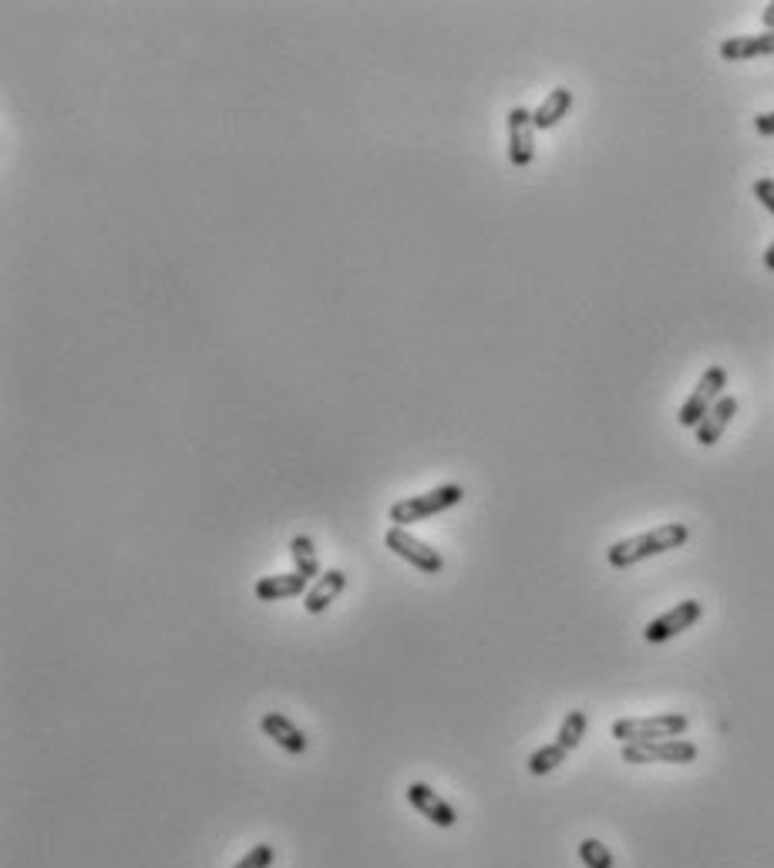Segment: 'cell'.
<instances>
[{
    "label": "cell",
    "mask_w": 774,
    "mask_h": 868,
    "mask_svg": "<svg viewBox=\"0 0 774 868\" xmlns=\"http://www.w3.org/2000/svg\"><path fill=\"white\" fill-rule=\"evenodd\" d=\"M687 539H690V529L684 522H667V525H657V529H650V532H640V535H630V539L613 542V546L606 549V562H610L613 569H630L643 559H653V556H663V552L680 549Z\"/></svg>",
    "instance_id": "1"
},
{
    "label": "cell",
    "mask_w": 774,
    "mask_h": 868,
    "mask_svg": "<svg viewBox=\"0 0 774 868\" xmlns=\"http://www.w3.org/2000/svg\"><path fill=\"white\" fill-rule=\"evenodd\" d=\"M465 498V488L458 482H448V485H438L431 492H421V495H411V498H401L387 509V519H391L398 529H408V525H418V522H428L435 515L455 509L462 505Z\"/></svg>",
    "instance_id": "2"
},
{
    "label": "cell",
    "mask_w": 774,
    "mask_h": 868,
    "mask_svg": "<svg viewBox=\"0 0 774 868\" xmlns=\"http://www.w3.org/2000/svg\"><path fill=\"white\" fill-rule=\"evenodd\" d=\"M690 727L687 714H657V717H620L613 720L610 734L620 744H647V741H674Z\"/></svg>",
    "instance_id": "3"
},
{
    "label": "cell",
    "mask_w": 774,
    "mask_h": 868,
    "mask_svg": "<svg viewBox=\"0 0 774 868\" xmlns=\"http://www.w3.org/2000/svg\"><path fill=\"white\" fill-rule=\"evenodd\" d=\"M724 387H727V371H724V367L721 364L707 367V371L700 374L694 394L687 397L684 408H680V414H677L680 428H697V424L704 421V414L724 397Z\"/></svg>",
    "instance_id": "4"
},
{
    "label": "cell",
    "mask_w": 774,
    "mask_h": 868,
    "mask_svg": "<svg viewBox=\"0 0 774 868\" xmlns=\"http://www.w3.org/2000/svg\"><path fill=\"white\" fill-rule=\"evenodd\" d=\"M384 546L418 572H428V576H438V572L445 569V559H441L438 549H431L428 542L414 539L408 529H398V525H391V529L384 532Z\"/></svg>",
    "instance_id": "5"
},
{
    "label": "cell",
    "mask_w": 774,
    "mask_h": 868,
    "mask_svg": "<svg viewBox=\"0 0 774 868\" xmlns=\"http://www.w3.org/2000/svg\"><path fill=\"white\" fill-rule=\"evenodd\" d=\"M626 764H690L697 761V744L674 737V741H647V744H623Z\"/></svg>",
    "instance_id": "6"
},
{
    "label": "cell",
    "mask_w": 774,
    "mask_h": 868,
    "mask_svg": "<svg viewBox=\"0 0 774 868\" xmlns=\"http://www.w3.org/2000/svg\"><path fill=\"white\" fill-rule=\"evenodd\" d=\"M505 125H509V162L515 169H529L532 159H536V122H532V112L515 105L505 115Z\"/></svg>",
    "instance_id": "7"
},
{
    "label": "cell",
    "mask_w": 774,
    "mask_h": 868,
    "mask_svg": "<svg viewBox=\"0 0 774 868\" xmlns=\"http://www.w3.org/2000/svg\"><path fill=\"white\" fill-rule=\"evenodd\" d=\"M700 616H704V606H700L697 599H684V603L667 609V613L657 616V620H650L647 630H643V636H647V643H667V640H674V636H680L684 630H690Z\"/></svg>",
    "instance_id": "8"
},
{
    "label": "cell",
    "mask_w": 774,
    "mask_h": 868,
    "mask_svg": "<svg viewBox=\"0 0 774 868\" xmlns=\"http://www.w3.org/2000/svg\"><path fill=\"white\" fill-rule=\"evenodd\" d=\"M408 805L418 811L421 818H428L435 828H455L458 825V811L425 781L408 784Z\"/></svg>",
    "instance_id": "9"
},
{
    "label": "cell",
    "mask_w": 774,
    "mask_h": 868,
    "mask_svg": "<svg viewBox=\"0 0 774 868\" xmlns=\"http://www.w3.org/2000/svg\"><path fill=\"white\" fill-rule=\"evenodd\" d=\"M260 731L287 754H307V747H310L307 734H303L287 714H280V710H266L260 717Z\"/></svg>",
    "instance_id": "10"
},
{
    "label": "cell",
    "mask_w": 774,
    "mask_h": 868,
    "mask_svg": "<svg viewBox=\"0 0 774 868\" xmlns=\"http://www.w3.org/2000/svg\"><path fill=\"white\" fill-rule=\"evenodd\" d=\"M313 583L303 579L300 572H276V576H263L256 579L253 593L260 603H280V599H297V596H307V589Z\"/></svg>",
    "instance_id": "11"
},
{
    "label": "cell",
    "mask_w": 774,
    "mask_h": 868,
    "mask_svg": "<svg viewBox=\"0 0 774 868\" xmlns=\"http://www.w3.org/2000/svg\"><path fill=\"white\" fill-rule=\"evenodd\" d=\"M344 589H347V572L327 569L324 576H320L317 583L307 589V596H303V609H307L310 616L327 613V609L334 606V599L344 593Z\"/></svg>",
    "instance_id": "12"
},
{
    "label": "cell",
    "mask_w": 774,
    "mask_h": 868,
    "mask_svg": "<svg viewBox=\"0 0 774 868\" xmlns=\"http://www.w3.org/2000/svg\"><path fill=\"white\" fill-rule=\"evenodd\" d=\"M734 414H737V397L724 394L721 401H717L714 408L704 414V421H700L697 428H694V434H697V445L714 448L717 441H721V434L727 431V424L734 421Z\"/></svg>",
    "instance_id": "13"
},
{
    "label": "cell",
    "mask_w": 774,
    "mask_h": 868,
    "mask_svg": "<svg viewBox=\"0 0 774 868\" xmlns=\"http://www.w3.org/2000/svg\"><path fill=\"white\" fill-rule=\"evenodd\" d=\"M774 54V31L764 34H737V38L721 41V58L724 61H751V58H768Z\"/></svg>",
    "instance_id": "14"
},
{
    "label": "cell",
    "mask_w": 774,
    "mask_h": 868,
    "mask_svg": "<svg viewBox=\"0 0 774 868\" xmlns=\"http://www.w3.org/2000/svg\"><path fill=\"white\" fill-rule=\"evenodd\" d=\"M569 108H573V91L569 88H552L546 101L532 112V122H536V132H549V128H556L562 118L569 115Z\"/></svg>",
    "instance_id": "15"
},
{
    "label": "cell",
    "mask_w": 774,
    "mask_h": 868,
    "mask_svg": "<svg viewBox=\"0 0 774 868\" xmlns=\"http://www.w3.org/2000/svg\"><path fill=\"white\" fill-rule=\"evenodd\" d=\"M290 556H293V572H300L303 579H310V583H317L324 572H320V556L317 549H313V539L310 535H293L290 539Z\"/></svg>",
    "instance_id": "16"
},
{
    "label": "cell",
    "mask_w": 774,
    "mask_h": 868,
    "mask_svg": "<svg viewBox=\"0 0 774 868\" xmlns=\"http://www.w3.org/2000/svg\"><path fill=\"white\" fill-rule=\"evenodd\" d=\"M586 727H589L586 710H569V714L562 717V724H559L556 744H562L566 751H576V747L583 744V737H586Z\"/></svg>",
    "instance_id": "17"
},
{
    "label": "cell",
    "mask_w": 774,
    "mask_h": 868,
    "mask_svg": "<svg viewBox=\"0 0 774 868\" xmlns=\"http://www.w3.org/2000/svg\"><path fill=\"white\" fill-rule=\"evenodd\" d=\"M566 757H569L566 747L552 741L546 747H539V751L529 757V774H536V778H542V774H552L562 761H566Z\"/></svg>",
    "instance_id": "18"
},
{
    "label": "cell",
    "mask_w": 774,
    "mask_h": 868,
    "mask_svg": "<svg viewBox=\"0 0 774 868\" xmlns=\"http://www.w3.org/2000/svg\"><path fill=\"white\" fill-rule=\"evenodd\" d=\"M579 858H583L586 868H613V852L600 838H583L579 842Z\"/></svg>",
    "instance_id": "19"
},
{
    "label": "cell",
    "mask_w": 774,
    "mask_h": 868,
    "mask_svg": "<svg viewBox=\"0 0 774 868\" xmlns=\"http://www.w3.org/2000/svg\"><path fill=\"white\" fill-rule=\"evenodd\" d=\"M273 858H276V848H273V845H256L253 852L246 855V858H239L233 868H270Z\"/></svg>",
    "instance_id": "20"
},
{
    "label": "cell",
    "mask_w": 774,
    "mask_h": 868,
    "mask_svg": "<svg viewBox=\"0 0 774 868\" xmlns=\"http://www.w3.org/2000/svg\"><path fill=\"white\" fill-rule=\"evenodd\" d=\"M754 199L774 216V179H758L754 182Z\"/></svg>",
    "instance_id": "21"
},
{
    "label": "cell",
    "mask_w": 774,
    "mask_h": 868,
    "mask_svg": "<svg viewBox=\"0 0 774 868\" xmlns=\"http://www.w3.org/2000/svg\"><path fill=\"white\" fill-rule=\"evenodd\" d=\"M754 128H758L761 135H774V112H761L754 118Z\"/></svg>",
    "instance_id": "22"
},
{
    "label": "cell",
    "mask_w": 774,
    "mask_h": 868,
    "mask_svg": "<svg viewBox=\"0 0 774 868\" xmlns=\"http://www.w3.org/2000/svg\"><path fill=\"white\" fill-rule=\"evenodd\" d=\"M761 21H764V27H768V31H774V0H771V4H764Z\"/></svg>",
    "instance_id": "23"
},
{
    "label": "cell",
    "mask_w": 774,
    "mask_h": 868,
    "mask_svg": "<svg viewBox=\"0 0 774 868\" xmlns=\"http://www.w3.org/2000/svg\"><path fill=\"white\" fill-rule=\"evenodd\" d=\"M764 270L774 273V243H771L768 249H764Z\"/></svg>",
    "instance_id": "24"
}]
</instances>
